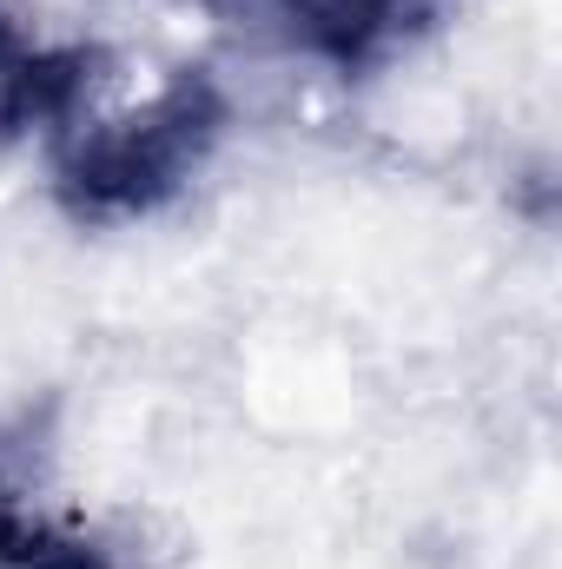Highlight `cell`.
Listing matches in <instances>:
<instances>
[{"label": "cell", "mask_w": 562, "mask_h": 569, "mask_svg": "<svg viewBox=\"0 0 562 569\" xmlns=\"http://www.w3.org/2000/svg\"><path fill=\"white\" fill-rule=\"evenodd\" d=\"M291 47L331 60V67H364L391 53L411 20L430 13V0H259Z\"/></svg>", "instance_id": "cell-2"}, {"label": "cell", "mask_w": 562, "mask_h": 569, "mask_svg": "<svg viewBox=\"0 0 562 569\" xmlns=\"http://www.w3.org/2000/svg\"><path fill=\"white\" fill-rule=\"evenodd\" d=\"M0 569H113L93 537H73L47 517H27L13 497L0 503Z\"/></svg>", "instance_id": "cell-3"}, {"label": "cell", "mask_w": 562, "mask_h": 569, "mask_svg": "<svg viewBox=\"0 0 562 569\" xmlns=\"http://www.w3.org/2000/svg\"><path fill=\"white\" fill-rule=\"evenodd\" d=\"M225 133V100L212 80L179 73L140 113L87 120L60 140V199L80 219H140L165 206Z\"/></svg>", "instance_id": "cell-1"}]
</instances>
